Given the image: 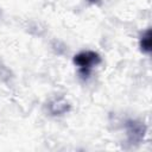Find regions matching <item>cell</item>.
<instances>
[{"mask_svg":"<svg viewBox=\"0 0 152 152\" xmlns=\"http://www.w3.org/2000/svg\"><path fill=\"white\" fill-rule=\"evenodd\" d=\"M101 62V57L99 56V53L94 52V51H82L77 55H75L74 57V63L80 68V71L83 75H88L90 69L97 64H100Z\"/></svg>","mask_w":152,"mask_h":152,"instance_id":"cell-1","label":"cell"},{"mask_svg":"<svg viewBox=\"0 0 152 152\" xmlns=\"http://www.w3.org/2000/svg\"><path fill=\"white\" fill-rule=\"evenodd\" d=\"M126 128H127L128 137L132 141L141 140L144 134H145V126L141 122H138V121H134V120L127 121L126 122Z\"/></svg>","mask_w":152,"mask_h":152,"instance_id":"cell-2","label":"cell"},{"mask_svg":"<svg viewBox=\"0 0 152 152\" xmlns=\"http://www.w3.org/2000/svg\"><path fill=\"white\" fill-rule=\"evenodd\" d=\"M139 45H140V49L142 52L145 53H150L151 50H152V34H151V30H146L145 33L142 34V37L140 38V42H139Z\"/></svg>","mask_w":152,"mask_h":152,"instance_id":"cell-3","label":"cell"}]
</instances>
